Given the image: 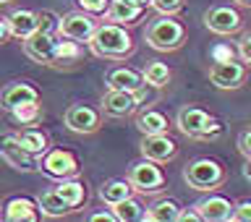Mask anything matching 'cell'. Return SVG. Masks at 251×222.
I'll return each instance as SVG.
<instances>
[{
  "label": "cell",
  "mask_w": 251,
  "mask_h": 222,
  "mask_svg": "<svg viewBox=\"0 0 251 222\" xmlns=\"http://www.w3.org/2000/svg\"><path fill=\"white\" fill-rule=\"evenodd\" d=\"M89 50L97 55V58L105 60H126L133 52V37L126 31V26L121 24H97L94 34L89 37Z\"/></svg>",
  "instance_id": "6da1fadb"
},
{
  "label": "cell",
  "mask_w": 251,
  "mask_h": 222,
  "mask_svg": "<svg viewBox=\"0 0 251 222\" xmlns=\"http://www.w3.org/2000/svg\"><path fill=\"white\" fill-rule=\"evenodd\" d=\"M144 39L152 50L160 52H173L186 42V26L180 24L176 16H157L149 21V26L144 31Z\"/></svg>",
  "instance_id": "7a4b0ae2"
},
{
  "label": "cell",
  "mask_w": 251,
  "mask_h": 222,
  "mask_svg": "<svg viewBox=\"0 0 251 222\" xmlns=\"http://www.w3.org/2000/svg\"><path fill=\"white\" fill-rule=\"evenodd\" d=\"M225 178H227L225 168L217 160H209V157L194 160L183 168V180L194 188V191H204V194L217 191V188L225 183Z\"/></svg>",
  "instance_id": "3957f363"
},
{
  "label": "cell",
  "mask_w": 251,
  "mask_h": 222,
  "mask_svg": "<svg viewBox=\"0 0 251 222\" xmlns=\"http://www.w3.org/2000/svg\"><path fill=\"white\" fill-rule=\"evenodd\" d=\"M176 125L178 131L183 133V136L188 139H215L220 133V125H215V121H212V115L207 113V110L201 107H180L178 110V118H176Z\"/></svg>",
  "instance_id": "277c9868"
},
{
  "label": "cell",
  "mask_w": 251,
  "mask_h": 222,
  "mask_svg": "<svg viewBox=\"0 0 251 222\" xmlns=\"http://www.w3.org/2000/svg\"><path fill=\"white\" fill-rule=\"evenodd\" d=\"M126 180H128L131 188L139 194H160L165 188V175H162V170L157 168V162H152V160L133 162L128 168Z\"/></svg>",
  "instance_id": "5b68a950"
},
{
  "label": "cell",
  "mask_w": 251,
  "mask_h": 222,
  "mask_svg": "<svg viewBox=\"0 0 251 222\" xmlns=\"http://www.w3.org/2000/svg\"><path fill=\"white\" fill-rule=\"evenodd\" d=\"M97 29V21L92 19V13L86 11H71L58 19V34L63 39H74V42H89V37Z\"/></svg>",
  "instance_id": "8992f818"
},
{
  "label": "cell",
  "mask_w": 251,
  "mask_h": 222,
  "mask_svg": "<svg viewBox=\"0 0 251 222\" xmlns=\"http://www.w3.org/2000/svg\"><path fill=\"white\" fill-rule=\"evenodd\" d=\"M204 26L212 34L227 37V34H238L243 29V19L233 5H215L209 11H204Z\"/></svg>",
  "instance_id": "52a82bcc"
},
{
  "label": "cell",
  "mask_w": 251,
  "mask_h": 222,
  "mask_svg": "<svg viewBox=\"0 0 251 222\" xmlns=\"http://www.w3.org/2000/svg\"><path fill=\"white\" fill-rule=\"evenodd\" d=\"M55 47H58V31H50V29H37L24 39V52L39 66H50Z\"/></svg>",
  "instance_id": "ba28073f"
},
{
  "label": "cell",
  "mask_w": 251,
  "mask_h": 222,
  "mask_svg": "<svg viewBox=\"0 0 251 222\" xmlns=\"http://www.w3.org/2000/svg\"><path fill=\"white\" fill-rule=\"evenodd\" d=\"M249 78L246 63H235V60H217L209 66V81L217 89H238L243 81Z\"/></svg>",
  "instance_id": "9c48e42d"
},
{
  "label": "cell",
  "mask_w": 251,
  "mask_h": 222,
  "mask_svg": "<svg viewBox=\"0 0 251 222\" xmlns=\"http://www.w3.org/2000/svg\"><path fill=\"white\" fill-rule=\"evenodd\" d=\"M141 92H123V89H107L102 94V113L110 118H131L139 110Z\"/></svg>",
  "instance_id": "30bf717a"
},
{
  "label": "cell",
  "mask_w": 251,
  "mask_h": 222,
  "mask_svg": "<svg viewBox=\"0 0 251 222\" xmlns=\"http://www.w3.org/2000/svg\"><path fill=\"white\" fill-rule=\"evenodd\" d=\"M0 157H3L13 170H21V173H34L39 168L34 154H29L26 149L19 144L16 133H3V136H0Z\"/></svg>",
  "instance_id": "8fae6325"
},
{
  "label": "cell",
  "mask_w": 251,
  "mask_h": 222,
  "mask_svg": "<svg viewBox=\"0 0 251 222\" xmlns=\"http://www.w3.org/2000/svg\"><path fill=\"white\" fill-rule=\"evenodd\" d=\"M47 175L52 178H76L78 175V160L74 152H66V149H47L42 157V165H39Z\"/></svg>",
  "instance_id": "7c38bea8"
},
{
  "label": "cell",
  "mask_w": 251,
  "mask_h": 222,
  "mask_svg": "<svg viewBox=\"0 0 251 222\" xmlns=\"http://www.w3.org/2000/svg\"><path fill=\"white\" fill-rule=\"evenodd\" d=\"M141 157L144 160H152V162H170L173 157L178 154V147L176 141H173L168 133H144V139H141Z\"/></svg>",
  "instance_id": "4fadbf2b"
},
{
  "label": "cell",
  "mask_w": 251,
  "mask_h": 222,
  "mask_svg": "<svg viewBox=\"0 0 251 222\" xmlns=\"http://www.w3.org/2000/svg\"><path fill=\"white\" fill-rule=\"evenodd\" d=\"M63 121H66V128L74 133H94L102 125V115L100 110H94L89 105H71L66 110V115H63Z\"/></svg>",
  "instance_id": "5bb4252c"
},
{
  "label": "cell",
  "mask_w": 251,
  "mask_h": 222,
  "mask_svg": "<svg viewBox=\"0 0 251 222\" xmlns=\"http://www.w3.org/2000/svg\"><path fill=\"white\" fill-rule=\"evenodd\" d=\"M31 102H39V92L26 81H13L0 92V107L8 113H13L21 105H31Z\"/></svg>",
  "instance_id": "9a60e30c"
},
{
  "label": "cell",
  "mask_w": 251,
  "mask_h": 222,
  "mask_svg": "<svg viewBox=\"0 0 251 222\" xmlns=\"http://www.w3.org/2000/svg\"><path fill=\"white\" fill-rule=\"evenodd\" d=\"M194 209L199 212V217L201 222H227L233 217V204L230 199H225V196H217V194H212L207 199H201L199 204H194Z\"/></svg>",
  "instance_id": "2e32d148"
},
{
  "label": "cell",
  "mask_w": 251,
  "mask_h": 222,
  "mask_svg": "<svg viewBox=\"0 0 251 222\" xmlns=\"http://www.w3.org/2000/svg\"><path fill=\"white\" fill-rule=\"evenodd\" d=\"M105 84L107 89H123V92H141L144 89V76L136 74L131 68H113L110 74L105 76Z\"/></svg>",
  "instance_id": "e0dca14e"
},
{
  "label": "cell",
  "mask_w": 251,
  "mask_h": 222,
  "mask_svg": "<svg viewBox=\"0 0 251 222\" xmlns=\"http://www.w3.org/2000/svg\"><path fill=\"white\" fill-rule=\"evenodd\" d=\"M141 13H144V8L133 5L128 0H110L105 19L113 21V24H121V26H131V24H136L141 19Z\"/></svg>",
  "instance_id": "ac0fdd59"
},
{
  "label": "cell",
  "mask_w": 251,
  "mask_h": 222,
  "mask_svg": "<svg viewBox=\"0 0 251 222\" xmlns=\"http://www.w3.org/2000/svg\"><path fill=\"white\" fill-rule=\"evenodd\" d=\"M37 207H39V215L42 217H50V220H58V217H66V215H71V209L68 207V201L63 199V196L55 191H42L37 196Z\"/></svg>",
  "instance_id": "d6986e66"
},
{
  "label": "cell",
  "mask_w": 251,
  "mask_h": 222,
  "mask_svg": "<svg viewBox=\"0 0 251 222\" xmlns=\"http://www.w3.org/2000/svg\"><path fill=\"white\" fill-rule=\"evenodd\" d=\"M5 24H8L11 37L26 39L31 31L39 29V13H34V11H13V13L5 19Z\"/></svg>",
  "instance_id": "ffe728a7"
},
{
  "label": "cell",
  "mask_w": 251,
  "mask_h": 222,
  "mask_svg": "<svg viewBox=\"0 0 251 222\" xmlns=\"http://www.w3.org/2000/svg\"><path fill=\"white\" fill-rule=\"evenodd\" d=\"M8 222H37L39 220V207L37 201L31 199H11L5 204V215H3Z\"/></svg>",
  "instance_id": "44dd1931"
},
{
  "label": "cell",
  "mask_w": 251,
  "mask_h": 222,
  "mask_svg": "<svg viewBox=\"0 0 251 222\" xmlns=\"http://www.w3.org/2000/svg\"><path fill=\"white\" fill-rule=\"evenodd\" d=\"M16 139H19V144L26 149L29 154H45L47 149H50V139H47V133L45 131H39L34 128V125H29V128H21L19 133H16Z\"/></svg>",
  "instance_id": "7402d4cb"
},
{
  "label": "cell",
  "mask_w": 251,
  "mask_h": 222,
  "mask_svg": "<svg viewBox=\"0 0 251 222\" xmlns=\"http://www.w3.org/2000/svg\"><path fill=\"white\" fill-rule=\"evenodd\" d=\"M178 215H180V204L176 199H160L152 207H147L144 220H149V222H178Z\"/></svg>",
  "instance_id": "603a6c76"
},
{
  "label": "cell",
  "mask_w": 251,
  "mask_h": 222,
  "mask_svg": "<svg viewBox=\"0 0 251 222\" xmlns=\"http://www.w3.org/2000/svg\"><path fill=\"white\" fill-rule=\"evenodd\" d=\"M128 196H133V188L128 180H107V183H102L100 188V199L107 204V207H115L118 201L128 199Z\"/></svg>",
  "instance_id": "cb8c5ba5"
},
{
  "label": "cell",
  "mask_w": 251,
  "mask_h": 222,
  "mask_svg": "<svg viewBox=\"0 0 251 222\" xmlns=\"http://www.w3.org/2000/svg\"><path fill=\"white\" fill-rule=\"evenodd\" d=\"M136 128L141 133H168V118L160 110H144L136 115Z\"/></svg>",
  "instance_id": "d4e9b609"
},
{
  "label": "cell",
  "mask_w": 251,
  "mask_h": 222,
  "mask_svg": "<svg viewBox=\"0 0 251 222\" xmlns=\"http://www.w3.org/2000/svg\"><path fill=\"white\" fill-rule=\"evenodd\" d=\"M141 76H144V84L154 86V89H162V86H168L170 78H173L170 68L165 66V63H160V60H149L147 66H144V71H141Z\"/></svg>",
  "instance_id": "484cf974"
},
{
  "label": "cell",
  "mask_w": 251,
  "mask_h": 222,
  "mask_svg": "<svg viewBox=\"0 0 251 222\" xmlns=\"http://www.w3.org/2000/svg\"><path fill=\"white\" fill-rule=\"evenodd\" d=\"M144 212H147L144 204H141L139 199H133V196L118 201L113 207V215H115L118 222H139V220H144Z\"/></svg>",
  "instance_id": "4316f807"
},
{
  "label": "cell",
  "mask_w": 251,
  "mask_h": 222,
  "mask_svg": "<svg viewBox=\"0 0 251 222\" xmlns=\"http://www.w3.org/2000/svg\"><path fill=\"white\" fill-rule=\"evenodd\" d=\"M55 191H58L63 199L68 201L71 209L81 207V204L86 201V188H84V183H78V180H74V178H63L60 186L55 188Z\"/></svg>",
  "instance_id": "83f0119b"
},
{
  "label": "cell",
  "mask_w": 251,
  "mask_h": 222,
  "mask_svg": "<svg viewBox=\"0 0 251 222\" xmlns=\"http://www.w3.org/2000/svg\"><path fill=\"white\" fill-rule=\"evenodd\" d=\"M78 55H81L78 42H74V39H68V42H58L50 66H58V68L60 66H74V63H78Z\"/></svg>",
  "instance_id": "f1b7e54d"
},
{
  "label": "cell",
  "mask_w": 251,
  "mask_h": 222,
  "mask_svg": "<svg viewBox=\"0 0 251 222\" xmlns=\"http://www.w3.org/2000/svg\"><path fill=\"white\" fill-rule=\"evenodd\" d=\"M13 118H16L19 123H24V125L37 123V121H39V105H37V102H31V105L16 107V110H13Z\"/></svg>",
  "instance_id": "f546056e"
},
{
  "label": "cell",
  "mask_w": 251,
  "mask_h": 222,
  "mask_svg": "<svg viewBox=\"0 0 251 222\" xmlns=\"http://www.w3.org/2000/svg\"><path fill=\"white\" fill-rule=\"evenodd\" d=\"M149 5L162 16H176V13L183 11V0H152Z\"/></svg>",
  "instance_id": "4dcf8cb0"
},
{
  "label": "cell",
  "mask_w": 251,
  "mask_h": 222,
  "mask_svg": "<svg viewBox=\"0 0 251 222\" xmlns=\"http://www.w3.org/2000/svg\"><path fill=\"white\" fill-rule=\"evenodd\" d=\"M233 222H251V199H243L233 204Z\"/></svg>",
  "instance_id": "1f68e13d"
},
{
  "label": "cell",
  "mask_w": 251,
  "mask_h": 222,
  "mask_svg": "<svg viewBox=\"0 0 251 222\" xmlns=\"http://www.w3.org/2000/svg\"><path fill=\"white\" fill-rule=\"evenodd\" d=\"M76 3L81 5V11H86V13H105L110 0H76Z\"/></svg>",
  "instance_id": "d6a6232c"
},
{
  "label": "cell",
  "mask_w": 251,
  "mask_h": 222,
  "mask_svg": "<svg viewBox=\"0 0 251 222\" xmlns=\"http://www.w3.org/2000/svg\"><path fill=\"white\" fill-rule=\"evenodd\" d=\"M238 152L246 157V160H251V128L241 131V136H238Z\"/></svg>",
  "instance_id": "836d02e7"
},
{
  "label": "cell",
  "mask_w": 251,
  "mask_h": 222,
  "mask_svg": "<svg viewBox=\"0 0 251 222\" xmlns=\"http://www.w3.org/2000/svg\"><path fill=\"white\" fill-rule=\"evenodd\" d=\"M238 55H241L243 63H251V31L241 37V42H238Z\"/></svg>",
  "instance_id": "e575fe53"
},
{
  "label": "cell",
  "mask_w": 251,
  "mask_h": 222,
  "mask_svg": "<svg viewBox=\"0 0 251 222\" xmlns=\"http://www.w3.org/2000/svg\"><path fill=\"white\" fill-rule=\"evenodd\" d=\"M178 220L180 222H201V217H199V212H196V209H180Z\"/></svg>",
  "instance_id": "d590c367"
},
{
  "label": "cell",
  "mask_w": 251,
  "mask_h": 222,
  "mask_svg": "<svg viewBox=\"0 0 251 222\" xmlns=\"http://www.w3.org/2000/svg\"><path fill=\"white\" fill-rule=\"evenodd\" d=\"M115 215L113 212H97V215H89V222H113Z\"/></svg>",
  "instance_id": "8d00e7d4"
},
{
  "label": "cell",
  "mask_w": 251,
  "mask_h": 222,
  "mask_svg": "<svg viewBox=\"0 0 251 222\" xmlns=\"http://www.w3.org/2000/svg\"><path fill=\"white\" fill-rule=\"evenodd\" d=\"M8 37H11V31H8V24H5V19H0V45H5Z\"/></svg>",
  "instance_id": "74e56055"
},
{
  "label": "cell",
  "mask_w": 251,
  "mask_h": 222,
  "mask_svg": "<svg viewBox=\"0 0 251 222\" xmlns=\"http://www.w3.org/2000/svg\"><path fill=\"white\" fill-rule=\"evenodd\" d=\"M243 178L251 180V160H246V165H243Z\"/></svg>",
  "instance_id": "f35d334b"
},
{
  "label": "cell",
  "mask_w": 251,
  "mask_h": 222,
  "mask_svg": "<svg viewBox=\"0 0 251 222\" xmlns=\"http://www.w3.org/2000/svg\"><path fill=\"white\" fill-rule=\"evenodd\" d=\"M128 3H133V5H141V8H147L152 0H128Z\"/></svg>",
  "instance_id": "ab89813d"
},
{
  "label": "cell",
  "mask_w": 251,
  "mask_h": 222,
  "mask_svg": "<svg viewBox=\"0 0 251 222\" xmlns=\"http://www.w3.org/2000/svg\"><path fill=\"white\" fill-rule=\"evenodd\" d=\"M235 5H243V8H251V0H233Z\"/></svg>",
  "instance_id": "60d3db41"
},
{
  "label": "cell",
  "mask_w": 251,
  "mask_h": 222,
  "mask_svg": "<svg viewBox=\"0 0 251 222\" xmlns=\"http://www.w3.org/2000/svg\"><path fill=\"white\" fill-rule=\"evenodd\" d=\"M5 3H11V0H0V5H5Z\"/></svg>",
  "instance_id": "b9f144b4"
}]
</instances>
